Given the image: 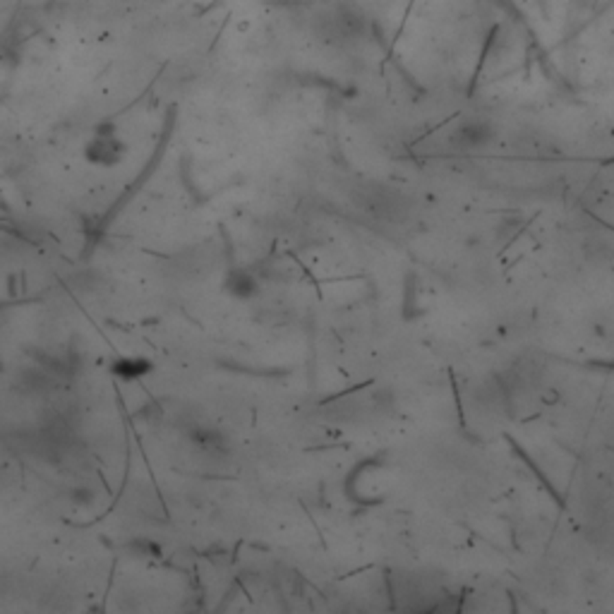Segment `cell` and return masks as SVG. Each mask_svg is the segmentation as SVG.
I'll use <instances>...</instances> for the list:
<instances>
[{
  "label": "cell",
  "mask_w": 614,
  "mask_h": 614,
  "mask_svg": "<svg viewBox=\"0 0 614 614\" xmlns=\"http://www.w3.org/2000/svg\"><path fill=\"white\" fill-rule=\"evenodd\" d=\"M190 442H192L197 449H202L204 454H212V456H218L228 449L226 437L221 435V430L209 427V425H194L192 430H190Z\"/></svg>",
  "instance_id": "cell-4"
},
{
  "label": "cell",
  "mask_w": 614,
  "mask_h": 614,
  "mask_svg": "<svg viewBox=\"0 0 614 614\" xmlns=\"http://www.w3.org/2000/svg\"><path fill=\"white\" fill-rule=\"evenodd\" d=\"M133 549L139 554V557H159V545L149 543V540H137L133 545Z\"/></svg>",
  "instance_id": "cell-6"
},
{
  "label": "cell",
  "mask_w": 614,
  "mask_h": 614,
  "mask_svg": "<svg viewBox=\"0 0 614 614\" xmlns=\"http://www.w3.org/2000/svg\"><path fill=\"white\" fill-rule=\"evenodd\" d=\"M154 372V363L144 355H118L111 360V374L120 382H139Z\"/></svg>",
  "instance_id": "cell-3"
},
{
  "label": "cell",
  "mask_w": 614,
  "mask_h": 614,
  "mask_svg": "<svg viewBox=\"0 0 614 614\" xmlns=\"http://www.w3.org/2000/svg\"><path fill=\"white\" fill-rule=\"evenodd\" d=\"M223 291L236 300H252L260 295L262 284L255 271L245 269V266H236V269H228L226 276H223Z\"/></svg>",
  "instance_id": "cell-2"
},
{
  "label": "cell",
  "mask_w": 614,
  "mask_h": 614,
  "mask_svg": "<svg viewBox=\"0 0 614 614\" xmlns=\"http://www.w3.org/2000/svg\"><path fill=\"white\" fill-rule=\"evenodd\" d=\"M128 156V147L118 137V130L111 123H101L94 128L91 137L84 144V159L87 163L96 166V168H113V166L123 163Z\"/></svg>",
  "instance_id": "cell-1"
},
{
  "label": "cell",
  "mask_w": 614,
  "mask_h": 614,
  "mask_svg": "<svg viewBox=\"0 0 614 614\" xmlns=\"http://www.w3.org/2000/svg\"><path fill=\"white\" fill-rule=\"evenodd\" d=\"M490 139V130L480 123H473V125H463L454 133V142L463 149H470V147H482V144Z\"/></svg>",
  "instance_id": "cell-5"
}]
</instances>
